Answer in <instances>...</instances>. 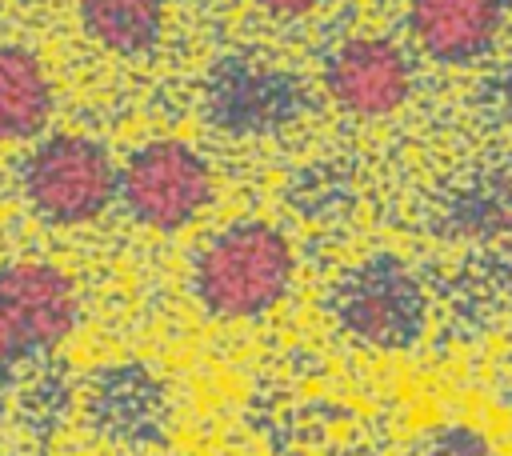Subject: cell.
Instances as JSON below:
<instances>
[{"instance_id": "cell-1", "label": "cell", "mask_w": 512, "mask_h": 456, "mask_svg": "<svg viewBox=\"0 0 512 456\" xmlns=\"http://www.w3.org/2000/svg\"><path fill=\"white\" fill-rule=\"evenodd\" d=\"M296 280V248L272 220L244 216L216 228L192 256V296L216 320L268 316Z\"/></svg>"}, {"instance_id": "cell-2", "label": "cell", "mask_w": 512, "mask_h": 456, "mask_svg": "<svg viewBox=\"0 0 512 456\" xmlns=\"http://www.w3.org/2000/svg\"><path fill=\"white\" fill-rule=\"evenodd\" d=\"M28 208L52 228L96 224L120 196V164L84 132H48L20 164Z\"/></svg>"}, {"instance_id": "cell-3", "label": "cell", "mask_w": 512, "mask_h": 456, "mask_svg": "<svg viewBox=\"0 0 512 456\" xmlns=\"http://www.w3.org/2000/svg\"><path fill=\"white\" fill-rule=\"evenodd\" d=\"M124 212L160 236L192 228L216 200V172L208 156L180 140L156 136L128 152L120 164V196Z\"/></svg>"}, {"instance_id": "cell-4", "label": "cell", "mask_w": 512, "mask_h": 456, "mask_svg": "<svg viewBox=\"0 0 512 456\" xmlns=\"http://www.w3.org/2000/svg\"><path fill=\"white\" fill-rule=\"evenodd\" d=\"M328 304L340 332L376 352H404L428 328V292L420 276L388 252L356 260L336 280Z\"/></svg>"}, {"instance_id": "cell-5", "label": "cell", "mask_w": 512, "mask_h": 456, "mask_svg": "<svg viewBox=\"0 0 512 456\" xmlns=\"http://www.w3.org/2000/svg\"><path fill=\"white\" fill-rule=\"evenodd\" d=\"M320 84L340 112L356 120H388L412 100L416 72L404 44L380 32H356L324 56Z\"/></svg>"}, {"instance_id": "cell-6", "label": "cell", "mask_w": 512, "mask_h": 456, "mask_svg": "<svg viewBox=\"0 0 512 456\" xmlns=\"http://www.w3.org/2000/svg\"><path fill=\"white\" fill-rule=\"evenodd\" d=\"M0 316L16 332L28 356L60 348L80 320L76 280L40 256H20L0 264Z\"/></svg>"}, {"instance_id": "cell-7", "label": "cell", "mask_w": 512, "mask_h": 456, "mask_svg": "<svg viewBox=\"0 0 512 456\" xmlns=\"http://www.w3.org/2000/svg\"><path fill=\"white\" fill-rule=\"evenodd\" d=\"M504 0H404L412 44L436 64H472L504 32Z\"/></svg>"}, {"instance_id": "cell-8", "label": "cell", "mask_w": 512, "mask_h": 456, "mask_svg": "<svg viewBox=\"0 0 512 456\" xmlns=\"http://www.w3.org/2000/svg\"><path fill=\"white\" fill-rule=\"evenodd\" d=\"M300 108L292 76L260 60H228L208 80V116L228 132H272Z\"/></svg>"}, {"instance_id": "cell-9", "label": "cell", "mask_w": 512, "mask_h": 456, "mask_svg": "<svg viewBox=\"0 0 512 456\" xmlns=\"http://www.w3.org/2000/svg\"><path fill=\"white\" fill-rule=\"evenodd\" d=\"M56 112V88L44 60L12 40H0V144L40 140Z\"/></svg>"}, {"instance_id": "cell-10", "label": "cell", "mask_w": 512, "mask_h": 456, "mask_svg": "<svg viewBox=\"0 0 512 456\" xmlns=\"http://www.w3.org/2000/svg\"><path fill=\"white\" fill-rule=\"evenodd\" d=\"M76 20L92 44L112 56H148L168 24V0H72Z\"/></svg>"}, {"instance_id": "cell-11", "label": "cell", "mask_w": 512, "mask_h": 456, "mask_svg": "<svg viewBox=\"0 0 512 456\" xmlns=\"http://www.w3.org/2000/svg\"><path fill=\"white\" fill-rule=\"evenodd\" d=\"M96 408L112 432L148 436L156 428V420L164 416V396L140 368H116L96 388Z\"/></svg>"}, {"instance_id": "cell-12", "label": "cell", "mask_w": 512, "mask_h": 456, "mask_svg": "<svg viewBox=\"0 0 512 456\" xmlns=\"http://www.w3.org/2000/svg\"><path fill=\"white\" fill-rule=\"evenodd\" d=\"M412 456H496V444L472 420H440L420 432Z\"/></svg>"}, {"instance_id": "cell-13", "label": "cell", "mask_w": 512, "mask_h": 456, "mask_svg": "<svg viewBox=\"0 0 512 456\" xmlns=\"http://www.w3.org/2000/svg\"><path fill=\"white\" fill-rule=\"evenodd\" d=\"M260 12L276 16V20H304L312 12H320L328 0H252Z\"/></svg>"}, {"instance_id": "cell-14", "label": "cell", "mask_w": 512, "mask_h": 456, "mask_svg": "<svg viewBox=\"0 0 512 456\" xmlns=\"http://www.w3.org/2000/svg\"><path fill=\"white\" fill-rule=\"evenodd\" d=\"M20 360H28V352H24V344L16 340V332L4 324V316H0V380L20 364Z\"/></svg>"}]
</instances>
